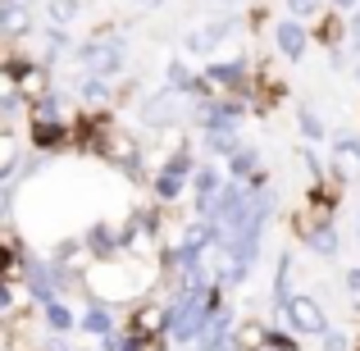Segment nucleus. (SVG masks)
I'll use <instances>...</instances> for the list:
<instances>
[{"mask_svg":"<svg viewBox=\"0 0 360 351\" xmlns=\"http://www.w3.org/2000/svg\"><path fill=\"white\" fill-rule=\"evenodd\" d=\"M192 82H196V73L187 69L183 60H169V69H165V87L174 91V96H187V91H192Z\"/></svg>","mask_w":360,"mask_h":351,"instance_id":"17","label":"nucleus"},{"mask_svg":"<svg viewBox=\"0 0 360 351\" xmlns=\"http://www.w3.org/2000/svg\"><path fill=\"white\" fill-rule=\"evenodd\" d=\"M82 242H87V251L96 255V260H115V255H123V229H115V224H105V219L91 224Z\"/></svg>","mask_w":360,"mask_h":351,"instance_id":"5","label":"nucleus"},{"mask_svg":"<svg viewBox=\"0 0 360 351\" xmlns=\"http://www.w3.org/2000/svg\"><path fill=\"white\" fill-rule=\"evenodd\" d=\"M183 51H187V55H214V51H219V37H214V27H210V23L192 27V32L183 37Z\"/></svg>","mask_w":360,"mask_h":351,"instance_id":"12","label":"nucleus"},{"mask_svg":"<svg viewBox=\"0 0 360 351\" xmlns=\"http://www.w3.org/2000/svg\"><path fill=\"white\" fill-rule=\"evenodd\" d=\"M69 141V123L60 119H32V146L37 151H55Z\"/></svg>","mask_w":360,"mask_h":351,"instance_id":"8","label":"nucleus"},{"mask_svg":"<svg viewBox=\"0 0 360 351\" xmlns=\"http://www.w3.org/2000/svg\"><path fill=\"white\" fill-rule=\"evenodd\" d=\"M205 151H210V155H219V160H233V155L242 151V137H238V128L205 132Z\"/></svg>","mask_w":360,"mask_h":351,"instance_id":"10","label":"nucleus"},{"mask_svg":"<svg viewBox=\"0 0 360 351\" xmlns=\"http://www.w3.org/2000/svg\"><path fill=\"white\" fill-rule=\"evenodd\" d=\"M78 5H91V0H78Z\"/></svg>","mask_w":360,"mask_h":351,"instance_id":"31","label":"nucleus"},{"mask_svg":"<svg viewBox=\"0 0 360 351\" xmlns=\"http://www.w3.org/2000/svg\"><path fill=\"white\" fill-rule=\"evenodd\" d=\"M78 351H82V347H78Z\"/></svg>","mask_w":360,"mask_h":351,"instance_id":"32","label":"nucleus"},{"mask_svg":"<svg viewBox=\"0 0 360 351\" xmlns=\"http://www.w3.org/2000/svg\"><path fill=\"white\" fill-rule=\"evenodd\" d=\"M224 5H238V0H224Z\"/></svg>","mask_w":360,"mask_h":351,"instance_id":"30","label":"nucleus"},{"mask_svg":"<svg viewBox=\"0 0 360 351\" xmlns=\"http://www.w3.org/2000/svg\"><path fill=\"white\" fill-rule=\"evenodd\" d=\"M27 9L23 5H0V27H5V37H23V32H32V23H27Z\"/></svg>","mask_w":360,"mask_h":351,"instance_id":"16","label":"nucleus"},{"mask_svg":"<svg viewBox=\"0 0 360 351\" xmlns=\"http://www.w3.org/2000/svg\"><path fill=\"white\" fill-rule=\"evenodd\" d=\"M301 165H306V174H310V178H315V183H319V178H324V174H328V169H324V165H319V155H315V151H301Z\"/></svg>","mask_w":360,"mask_h":351,"instance_id":"22","label":"nucleus"},{"mask_svg":"<svg viewBox=\"0 0 360 351\" xmlns=\"http://www.w3.org/2000/svg\"><path fill=\"white\" fill-rule=\"evenodd\" d=\"M347 37H352V55H360V9H352L347 18Z\"/></svg>","mask_w":360,"mask_h":351,"instance_id":"24","label":"nucleus"},{"mask_svg":"<svg viewBox=\"0 0 360 351\" xmlns=\"http://www.w3.org/2000/svg\"><path fill=\"white\" fill-rule=\"evenodd\" d=\"M110 91H115V87H110V78H87L78 87V101H82V106H105Z\"/></svg>","mask_w":360,"mask_h":351,"instance_id":"20","label":"nucleus"},{"mask_svg":"<svg viewBox=\"0 0 360 351\" xmlns=\"http://www.w3.org/2000/svg\"><path fill=\"white\" fill-rule=\"evenodd\" d=\"M233 338H238V351H264V343H269V328H264L260 319H242Z\"/></svg>","mask_w":360,"mask_h":351,"instance_id":"14","label":"nucleus"},{"mask_svg":"<svg viewBox=\"0 0 360 351\" xmlns=\"http://www.w3.org/2000/svg\"><path fill=\"white\" fill-rule=\"evenodd\" d=\"M274 42H278V55H283V60L297 64L301 55L310 51V27L301 23V18L288 14V18H278V27H274Z\"/></svg>","mask_w":360,"mask_h":351,"instance_id":"3","label":"nucleus"},{"mask_svg":"<svg viewBox=\"0 0 360 351\" xmlns=\"http://www.w3.org/2000/svg\"><path fill=\"white\" fill-rule=\"evenodd\" d=\"M78 328H82V333H91V338H110V333H115V310H110L105 301H91V306L82 310Z\"/></svg>","mask_w":360,"mask_h":351,"instance_id":"7","label":"nucleus"},{"mask_svg":"<svg viewBox=\"0 0 360 351\" xmlns=\"http://www.w3.org/2000/svg\"><path fill=\"white\" fill-rule=\"evenodd\" d=\"M324 5H328V0H288V14L306 23V18H315V14H319Z\"/></svg>","mask_w":360,"mask_h":351,"instance_id":"21","label":"nucleus"},{"mask_svg":"<svg viewBox=\"0 0 360 351\" xmlns=\"http://www.w3.org/2000/svg\"><path fill=\"white\" fill-rule=\"evenodd\" d=\"M324 351H352V343H347V333L328 328V333H324Z\"/></svg>","mask_w":360,"mask_h":351,"instance_id":"23","label":"nucleus"},{"mask_svg":"<svg viewBox=\"0 0 360 351\" xmlns=\"http://www.w3.org/2000/svg\"><path fill=\"white\" fill-rule=\"evenodd\" d=\"M292 297H297L292 292V251H278V269H274V306H278V315Z\"/></svg>","mask_w":360,"mask_h":351,"instance_id":"9","label":"nucleus"},{"mask_svg":"<svg viewBox=\"0 0 360 351\" xmlns=\"http://www.w3.org/2000/svg\"><path fill=\"white\" fill-rule=\"evenodd\" d=\"M174 123H178V96L169 87L150 91L141 101V128H174Z\"/></svg>","mask_w":360,"mask_h":351,"instance_id":"4","label":"nucleus"},{"mask_svg":"<svg viewBox=\"0 0 360 351\" xmlns=\"http://www.w3.org/2000/svg\"><path fill=\"white\" fill-rule=\"evenodd\" d=\"M183 187H187V178H174V174H165V169H160L155 178H150V192H155V201H178V196H183Z\"/></svg>","mask_w":360,"mask_h":351,"instance_id":"18","label":"nucleus"},{"mask_svg":"<svg viewBox=\"0 0 360 351\" xmlns=\"http://www.w3.org/2000/svg\"><path fill=\"white\" fill-rule=\"evenodd\" d=\"M356 82H360V64H356Z\"/></svg>","mask_w":360,"mask_h":351,"instance_id":"28","label":"nucleus"},{"mask_svg":"<svg viewBox=\"0 0 360 351\" xmlns=\"http://www.w3.org/2000/svg\"><path fill=\"white\" fill-rule=\"evenodd\" d=\"M283 319H288L292 333H310V338H324L328 333V310L319 306L315 297H306V292H297V297L283 306Z\"/></svg>","mask_w":360,"mask_h":351,"instance_id":"1","label":"nucleus"},{"mask_svg":"<svg viewBox=\"0 0 360 351\" xmlns=\"http://www.w3.org/2000/svg\"><path fill=\"white\" fill-rule=\"evenodd\" d=\"M229 174H233V178H242V183L260 178V151H255V146H242L238 155L229 160Z\"/></svg>","mask_w":360,"mask_h":351,"instance_id":"15","label":"nucleus"},{"mask_svg":"<svg viewBox=\"0 0 360 351\" xmlns=\"http://www.w3.org/2000/svg\"><path fill=\"white\" fill-rule=\"evenodd\" d=\"M347 292H356V297H360V269H347Z\"/></svg>","mask_w":360,"mask_h":351,"instance_id":"25","label":"nucleus"},{"mask_svg":"<svg viewBox=\"0 0 360 351\" xmlns=\"http://www.w3.org/2000/svg\"><path fill=\"white\" fill-rule=\"evenodd\" d=\"M137 5H146V9H160V5H165V0H137Z\"/></svg>","mask_w":360,"mask_h":351,"instance_id":"27","label":"nucleus"},{"mask_svg":"<svg viewBox=\"0 0 360 351\" xmlns=\"http://www.w3.org/2000/svg\"><path fill=\"white\" fill-rule=\"evenodd\" d=\"M41 319H46V328H51V333H69V328H78L82 315H73L64 301H51V306H41Z\"/></svg>","mask_w":360,"mask_h":351,"instance_id":"13","label":"nucleus"},{"mask_svg":"<svg viewBox=\"0 0 360 351\" xmlns=\"http://www.w3.org/2000/svg\"><path fill=\"white\" fill-rule=\"evenodd\" d=\"M78 0H46V18H51V27H69L73 18H78Z\"/></svg>","mask_w":360,"mask_h":351,"instance_id":"19","label":"nucleus"},{"mask_svg":"<svg viewBox=\"0 0 360 351\" xmlns=\"http://www.w3.org/2000/svg\"><path fill=\"white\" fill-rule=\"evenodd\" d=\"M328 9H360V0H328Z\"/></svg>","mask_w":360,"mask_h":351,"instance_id":"26","label":"nucleus"},{"mask_svg":"<svg viewBox=\"0 0 360 351\" xmlns=\"http://www.w3.org/2000/svg\"><path fill=\"white\" fill-rule=\"evenodd\" d=\"M297 123H301V137L306 141H328V123L315 106H297Z\"/></svg>","mask_w":360,"mask_h":351,"instance_id":"11","label":"nucleus"},{"mask_svg":"<svg viewBox=\"0 0 360 351\" xmlns=\"http://www.w3.org/2000/svg\"><path fill=\"white\" fill-rule=\"evenodd\" d=\"M356 229H360V210H356Z\"/></svg>","mask_w":360,"mask_h":351,"instance_id":"29","label":"nucleus"},{"mask_svg":"<svg viewBox=\"0 0 360 351\" xmlns=\"http://www.w3.org/2000/svg\"><path fill=\"white\" fill-rule=\"evenodd\" d=\"M328 169H333L338 183L360 178V137L356 132H338L333 137V160H328Z\"/></svg>","mask_w":360,"mask_h":351,"instance_id":"2","label":"nucleus"},{"mask_svg":"<svg viewBox=\"0 0 360 351\" xmlns=\"http://www.w3.org/2000/svg\"><path fill=\"white\" fill-rule=\"evenodd\" d=\"M37 51H41V64H60L64 55H73L78 46L69 42L64 27H41V32H37Z\"/></svg>","mask_w":360,"mask_h":351,"instance_id":"6","label":"nucleus"}]
</instances>
